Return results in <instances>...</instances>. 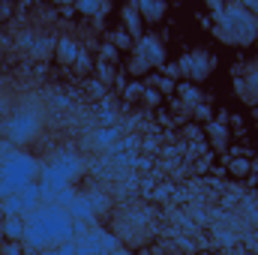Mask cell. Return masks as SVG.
Returning <instances> with one entry per match:
<instances>
[{"mask_svg":"<svg viewBox=\"0 0 258 255\" xmlns=\"http://www.w3.org/2000/svg\"><path fill=\"white\" fill-rule=\"evenodd\" d=\"M180 93H183V99H186V102H198V93H195V87H180Z\"/></svg>","mask_w":258,"mask_h":255,"instance_id":"cell-17","label":"cell"},{"mask_svg":"<svg viewBox=\"0 0 258 255\" xmlns=\"http://www.w3.org/2000/svg\"><path fill=\"white\" fill-rule=\"evenodd\" d=\"M246 168H249L246 162H234V165H231V171H234V174H246Z\"/></svg>","mask_w":258,"mask_h":255,"instance_id":"cell-18","label":"cell"},{"mask_svg":"<svg viewBox=\"0 0 258 255\" xmlns=\"http://www.w3.org/2000/svg\"><path fill=\"white\" fill-rule=\"evenodd\" d=\"M42 108L36 102H15L3 117H0V138L9 144V147H18V144H27L33 141L39 132H42Z\"/></svg>","mask_w":258,"mask_h":255,"instance_id":"cell-4","label":"cell"},{"mask_svg":"<svg viewBox=\"0 0 258 255\" xmlns=\"http://www.w3.org/2000/svg\"><path fill=\"white\" fill-rule=\"evenodd\" d=\"M141 15H138V6L135 3H126L123 6V27H126V33H132V36H138L141 39Z\"/></svg>","mask_w":258,"mask_h":255,"instance_id":"cell-13","label":"cell"},{"mask_svg":"<svg viewBox=\"0 0 258 255\" xmlns=\"http://www.w3.org/2000/svg\"><path fill=\"white\" fill-rule=\"evenodd\" d=\"M243 6H246V9H249V12H252V15L258 18V0H246Z\"/></svg>","mask_w":258,"mask_h":255,"instance_id":"cell-20","label":"cell"},{"mask_svg":"<svg viewBox=\"0 0 258 255\" xmlns=\"http://www.w3.org/2000/svg\"><path fill=\"white\" fill-rule=\"evenodd\" d=\"M213 66H216V60H213V54H207V51H201V48H195V51H189V54H183L180 60H177V72L180 75H186L189 81H204L210 72H213Z\"/></svg>","mask_w":258,"mask_h":255,"instance_id":"cell-8","label":"cell"},{"mask_svg":"<svg viewBox=\"0 0 258 255\" xmlns=\"http://www.w3.org/2000/svg\"><path fill=\"white\" fill-rule=\"evenodd\" d=\"M162 63H165V45H162V39L144 33L135 42L132 54H129V72L132 75H147L150 69H159Z\"/></svg>","mask_w":258,"mask_h":255,"instance_id":"cell-7","label":"cell"},{"mask_svg":"<svg viewBox=\"0 0 258 255\" xmlns=\"http://www.w3.org/2000/svg\"><path fill=\"white\" fill-rule=\"evenodd\" d=\"M3 234H6V237H15V240H21V237H24V216H21V219L9 216V219L3 222Z\"/></svg>","mask_w":258,"mask_h":255,"instance_id":"cell-15","label":"cell"},{"mask_svg":"<svg viewBox=\"0 0 258 255\" xmlns=\"http://www.w3.org/2000/svg\"><path fill=\"white\" fill-rule=\"evenodd\" d=\"M255 42H258V39H255Z\"/></svg>","mask_w":258,"mask_h":255,"instance_id":"cell-24","label":"cell"},{"mask_svg":"<svg viewBox=\"0 0 258 255\" xmlns=\"http://www.w3.org/2000/svg\"><path fill=\"white\" fill-rule=\"evenodd\" d=\"M213 36L225 45L243 48L258 39V18L243 3H228L219 9V15L213 21Z\"/></svg>","mask_w":258,"mask_h":255,"instance_id":"cell-3","label":"cell"},{"mask_svg":"<svg viewBox=\"0 0 258 255\" xmlns=\"http://www.w3.org/2000/svg\"><path fill=\"white\" fill-rule=\"evenodd\" d=\"M72 234H75V222H72V213L66 207L57 204H42V207H33L24 213V249L30 252H48V249H60L66 243H72Z\"/></svg>","mask_w":258,"mask_h":255,"instance_id":"cell-1","label":"cell"},{"mask_svg":"<svg viewBox=\"0 0 258 255\" xmlns=\"http://www.w3.org/2000/svg\"><path fill=\"white\" fill-rule=\"evenodd\" d=\"M111 255H132L129 249H117V252H111Z\"/></svg>","mask_w":258,"mask_h":255,"instance_id":"cell-21","label":"cell"},{"mask_svg":"<svg viewBox=\"0 0 258 255\" xmlns=\"http://www.w3.org/2000/svg\"><path fill=\"white\" fill-rule=\"evenodd\" d=\"M117 246H120L117 237L105 234V231H93L87 237H78V243H75L78 255H111V252H117Z\"/></svg>","mask_w":258,"mask_h":255,"instance_id":"cell-10","label":"cell"},{"mask_svg":"<svg viewBox=\"0 0 258 255\" xmlns=\"http://www.w3.org/2000/svg\"><path fill=\"white\" fill-rule=\"evenodd\" d=\"M117 243H126V246H141L150 240L153 234V213L141 204H132V207H123L117 216H114V225H111Z\"/></svg>","mask_w":258,"mask_h":255,"instance_id":"cell-5","label":"cell"},{"mask_svg":"<svg viewBox=\"0 0 258 255\" xmlns=\"http://www.w3.org/2000/svg\"><path fill=\"white\" fill-rule=\"evenodd\" d=\"M0 243H3V219H0Z\"/></svg>","mask_w":258,"mask_h":255,"instance_id":"cell-22","label":"cell"},{"mask_svg":"<svg viewBox=\"0 0 258 255\" xmlns=\"http://www.w3.org/2000/svg\"><path fill=\"white\" fill-rule=\"evenodd\" d=\"M39 174V162L15 147H3L0 150V198H15L21 192L30 189V183Z\"/></svg>","mask_w":258,"mask_h":255,"instance_id":"cell-2","label":"cell"},{"mask_svg":"<svg viewBox=\"0 0 258 255\" xmlns=\"http://www.w3.org/2000/svg\"><path fill=\"white\" fill-rule=\"evenodd\" d=\"M234 90H237L240 102H246V105H258V60H249L246 66H237Z\"/></svg>","mask_w":258,"mask_h":255,"instance_id":"cell-9","label":"cell"},{"mask_svg":"<svg viewBox=\"0 0 258 255\" xmlns=\"http://www.w3.org/2000/svg\"><path fill=\"white\" fill-rule=\"evenodd\" d=\"M207 132H210V141H213L216 150H222V147L228 144V129L222 126L219 120H210V123H207Z\"/></svg>","mask_w":258,"mask_h":255,"instance_id":"cell-14","label":"cell"},{"mask_svg":"<svg viewBox=\"0 0 258 255\" xmlns=\"http://www.w3.org/2000/svg\"><path fill=\"white\" fill-rule=\"evenodd\" d=\"M78 174H81V159H78L72 150H60V153H54V156L45 162V168H42V186H45V189H60L63 192Z\"/></svg>","mask_w":258,"mask_h":255,"instance_id":"cell-6","label":"cell"},{"mask_svg":"<svg viewBox=\"0 0 258 255\" xmlns=\"http://www.w3.org/2000/svg\"><path fill=\"white\" fill-rule=\"evenodd\" d=\"M111 3H78V12H87V15H96V12H108Z\"/></svg>","mask_w":258,"mask_h":255,"instance_id":"cell-16","label":"cell"},{"mask_svg":"<svg viewBox=\"0 0 258 255\" xmlns=\"http://www.w3.org/2000/svg\"><path fill=\"white\" fill-rule=\"evenodd\" d=\"M54 54H57V60H60V63H75V60L81 57V48H78V42H75V39L60 36V39H57V45H54Z\"/></svg>","mask_w":258,"mask_h":255,"instance_id":"cell-11","label":"cell"},{"mask_svg":"<svg viewBox=\"0 0 258 255\" xmlns=\"http://www.w3.org/2000/svg\"><path fill=\"white\" fill-rule=\"evenodd\" d=\"M3 147H6V144H0V150H3Z\"/></svg>","mask_w":258,"mask_h":255,"instance_id":"cell-23","label":"cell"},{"mask_svg":"<svg viewBox=\"0 0 258 255\" xmlns=\"http://www.w3.org/2000/svg\"><path fill=\"white\" fill-rule=\"evenodd\" d=\"M111 39H114V42H117V45H129V36H126V33H114V36H111Z\"/></svg>","mask_w":258,"mask_h":255,"instance_id":"cell-19","label":"cell"},{"mask_svg":"<svg viewBox=\"0 0 258 255\" xmlns=\"http://www.w3.org/2000/svg\"><path fill=\"white\" fill-rule=\"evenodd\" d=\"M135 6H138L141 21H159V18L165 15V9H168L162 0H153V3H150V0H144V3H135Z\"/></svg>","mask_w":258,"mask_h":255,"instance_id":"cell-12","label":"cell"}]
</instances>
